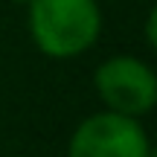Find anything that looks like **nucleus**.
I'll return each instance as SVG.
<instances>
[{
    "label": "nucleus",
    "mask_w": 157,
    "mask_h": 157,
    "mask_svg": "<svg viewBox=\"0 0 157 157\" xmlns=\"http://www.w3.org/2000/svg\"><path fill=\"white\" fill-rule=\"evenodd\" d=\"M29 38L47 58H76L102 35L96 0H32L26 6Z\"/></svg>",
    "instance_id": "1"
},
{
    "label": "nucleus",
    "mask_w": 157,
    "mask_h": 157,
    "mask_svg": "<svg viewBox=\"0 0 157 157\" xmlns=\"http://www.w3.org/2000/svg\"><path fill=\"white\" fill-rule=\"evenodd\" d=\"M93 87L105 111L122 117L140 119L157 105V76L151 64L137 56L105 58L93 73Z\"/></svg>",
    "instance_id": "2"
},
{
    "label": "nucleus",
    "mask_w": 157,
    "mask_h": 157,
    "mask_svg": "<svg viewBox=\"0 0 157 157\" xmlns=\"http://www.w3.org/2000/svg\"><path fill=\"white\" fill-rule=\"evenodd\" d=\"M67 157H154V151L140 119L99 111L76 125Z\"/></svg>",
    "instance_id": "3"
},
{
    "label": "nucleus",
    "mask_w": 157,
    "mask_h": 157,
    "mask_svg": "<svg viewBox=\"0 0 157 157\" xmlns=\"http://www.w3.org/2000/svg\"><path fill=\"white\" fill-rule=\"evenodd\" d=\"M154 23H157V12L151 9L146 17V26H148V47H154Z\"/></svg>",
    "instance_id": "4"
},
{
    "label": "nucleus",
    "mask_w": 157,
    "mask_h": 157,
    "mask_svg": "<svg viewBox=\"0 0 157 157\" xmlns=\"http://www.w3.org/2000/svg\"><path fill=\"white\" fill-rule=\"evenodd\" d=\"M9 3H15V6H29L32 0H9Z\"/></svg>",
    "instance_id": "5"
}]
</instances>
